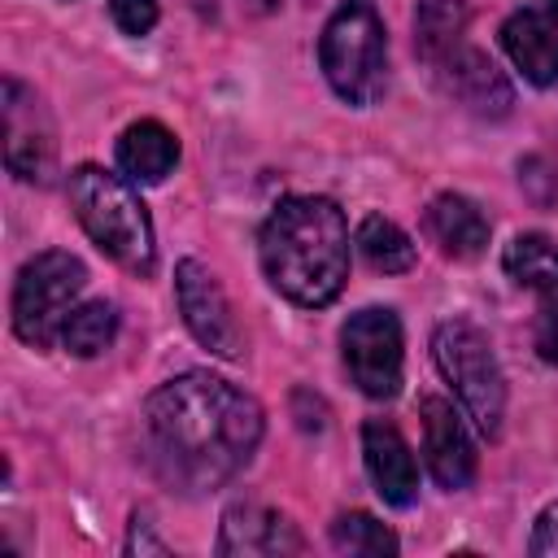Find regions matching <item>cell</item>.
Instances as JSON below:
<instances>
[{"instance_id":"obj_1","label":"cell","mask_w":558,"mask_h":558,"mask_svg":"<svg viewBox=\"0 0 558 558\" xmlns=\"http://www.w3.org/2000/svg\"><path fill=\"white\" fill-rule=\"evenodd\" d=\"M148 449L179 488H218L248 466L262 445V405L222 375L183 371L166 379L144 405Z\"/></svg>"},{"instance_id":"obj_2","label":"cell","mask_w":558,"mask_h":558,"mask_svg":"<svg viewBox=\"0 0 558 558\" xmlns=\"http://www.w3.org/2000/svg\"><path fill=\"white\" fill-rule=\"evenodd\" d=\"M257 257L279 296L323 310L349 279V222L331 196H283L257 235Z\"/></svg>"},{"instance_id":"obj_3","label":"cell","mask_w":558,"mask_h":558,"mask_svg":"<svg viewBox=\"0 0 558 558\" xmlns=\"http://www.w3.org/2000/svg\"><path fill=\"white\" fill-rule=\"evenodd\" d=\"M74 218L92 235V244L113 257L131 275H153L157 266V240H153V218L135 187L122 174H109L105 166H74L65 179Z\"/></svg>"},{"instance_id":"obj_4","label":"cell","mask_w":558,"mask_h":558,"mask_svg":"<svg viewBox=\"0 0 558 558\" xmlns=\"http://www.w3.org/2000/svg\"><path fill=\"white\" fill-rule=\"evenodd\" d=\"M318 65L344 105H375L388 87V35L371 0H344L323 22Z\"/></svg>"},{"instance_id":"obj_5","label":"cell","mask_w":558,"mask_h":558,"mask_svg":"<svg viewBox=\"0 0 558 558\" xmlns=\"http://www.w3.org/2000/svg\"><path fill=\"white\" fill-rule=\"evenodd\" d=\"M432 357H436L445 384L453 388L458 405L466 410V418L488 440H497L501 418H506V375H501V362H497L488 336L466 318H449L432 336Z\"/></svg>"},{"instance_id":"obj_6","label":"cell","mask_w":558,"mask_h":558,"mask_svg":"<svg viewBox=\"0 0 558 558\" xmlns=\"http://www.w3.org/2000/svg\"><path fill=\"white\" fill-rule=\"evenodd\" d=\"M87 288V266L65 253V248H48L35 253L13 283V331L17 340H26L31 349H48L61 340V323L70 318L78 292Z\"/></svg>"},{"instance_id":"obj_7","label":"cell","mask_w":558,"mask_h":558,"mask_svg":"<svg viewBox=\"0 0 558 558\" xmlns=\"http://www.w3.org/2000/svg\"><path fill=\"white\" fill-rule=\"evenodd\" d=\"M401 349H405L401 318L384 305H366V310L349 314V323L340 327L344 371L375 401H388L401 392V362H405Z\"/></svg>"},{"instance_id":"obj_8","label":"cell","mask_w":558,"mask_h":558,"mask_svg":"<svg viewBox=\"0 0 558 558\" xmlns=\"http://www.w3.org/2000/svg\"><path fill=\"white\" fill-rule=\"evenodd\" d=\"M174 301H179L183 327L196 336V344H205L214 357H240L244 331H240L231 301L209 266H201L196 257H183L174 266Z\"/></svg>"},{"instance_id":"obj_9","label":"cell","mask_w":558,"mask_h":558,"mask_svg":"<svg viewBox=\"0 0 558 558\" xmlns=\"http://www.w3.org/2000/svg\"><path fill=\"white\" fill-rule=\"evenodd\" d=\"M4 166L26 183H48L57 170V131L35 87L4 78Z\"/></svg>"},{"instance_id":"obj_10","label":"cell","mask_w":558,"mask_h":558,"mask_svg":"<svg viewBox=\"0 0 558 558\" xmlns=\"http://www.w3.org/2000/svg\"><path fill=\"white\" fill-rule=\"evenodd\" d=\"M432 70H436L440 87H445L462 109H471L475 118H506L510 105H514L510 78L497 70V61H493L488 52H480V48H471V44H458V48H449L445 57H436Z\"/></svg>"},{"instance_id":"obj_11","label":"cell","mask_w":558,"mask_h":558,"mask_svg":"<svg viewBox=\"0 0 558 558\" xmlns=\"http://www.w3.org/2000/svg\"><path fill=\"white\" fill-rule=\"evenodd\" d=\"M418 418H423V458H427L432 480L445 493H462L475 480V466H480L462 414L445 397H423Z\"/></svg>"},{"instance_id":"obj_12","label":"cell","mask_w":558,"mask_h":558,"mask_svg":"<svg viewBox=\"0 0 558 558\" xmlns=\"http://www.w3.org/2000/svg\"><path fill=\"white\" fill-rule=\"evenodd\" d=\"M305 541L296 523L262 501H235L222 510L218 527V554L222 558H279V554H301Z\"/></svg>"},{"instance_id":"obj_13","label":"cell","mask_w":558,"mask_h":558,"mask_svg":"<svg viewBox=\"0 0 558 558\" xmlns=\"http://www.w3.org/2000/svg\"><path fill=\"white\" fill-rule=\"evenodd\" d=\"M362 458H366V471H371L375 493L388 506H401L405 510V506L418 501V466H414V453H410L405 436L397 432V423L366 418L362 423Z\"/></svg>"},{"instance_id":"obj_14","label":"cell","mask_w":558,"mask_h":558,"mask_svg":"<svg viewBox=\"0 0 558 558\" xmlns=\"http://www.w3.org/2000/svg\"><path fill=\"white\" fill-rule=\"evenodd\" d=\"M501 48L527 83H536V87L558 83V22L549 13H541V9L510 13L501 22Z\"/></svg>"},{"instance_id":"obj_15","label":"cell","mask_w":558,"mask_h":558,"mask_svg":"<svg viewBox=\"0 0 558 558\" xmlns=\"http://www.w3.org/2000/svg\"><path fill=\"white\" fill-rule=\"evenodd\" d=\"M423 227L427 235L440 244L445 257H458V262H471L488 248V218L480 214L475 201L458 196V192H440L432 196L427 214H423Z\"/></svg>"},{"instance_id":"obj_16","label":"cell","mask_w":558,"mask_h":558,"mask_svg":"<svg viewBox=\"0 0 558 558\" xmlns=\"http://www.w3.org/2000/svg\"><path fill=\"white\" fill-rule=\"evenodd\" d=\"M179 161V140L166 122L140 118L118 135V170L131 183H161Z\"/></svg>"},{"instance_id":"obj_17","label":"cell","mask_w":558,"mask_h":558,"mask_svg":"<svg viewBox=\"0 0 558 558\" xmlns=\"http://www.w3.org/2000/svg\"><path fill=\"white\" fill-rule=\"evenodd\" d=\"M501 266L519 288H532V292H554L558 288V244L545 231L514 235L501 253Z\"/></svg>"},{"instance_id":"obj_18","label":"cell","mask_w":558,"mask_h":558,"mask_svg":"<svg viewBox=\"0 0 558 558\" xmlns=\"http://www.w3.org/2000/svg\"><path fill=\"white\" fill-rule=\"evenodd\" d=\"M357 253L371 262V270H384V275H405L414 266V240L384 214H366L357 222V235H353Z\"/></svg>"},{"instance_id":"obj_19","label":"cell","mask_w":558,"mask_h":558,"mask_svg":"<svg viewBox=\"0 0 558 558\" xmlns=\"http://www.w3.org/2000/svg\"><path fill=\"white\" fill-rule=\"evenodd\" d=\"M466 31V4L462 0H418L414 13V44L423 52V61L432 65L436 57H445L449 48L462 44Z\"/></svg>"},{"instance_id":"obj_20","label":"cell","mask_w":558,"mask_h":558,"mask_svg":"<svg viewBox=\"0 0 558 558\" xmlns=\"http://www.w3.org/2000/svg\"><path fill=\"white\" fill-rule=\"evenodd\" d=\"M118 336V310L109 301H87V305H74L70 318L61 323V344L65 353L74 357H96L113 344Z\"/></svg>"},{"instance_id":"obj_21","label":"cell","mask_w":558,"mask_h":558,"mask_svg":"<svg viewBox=\"0 0 558 558\" xmlns=\"http://www.w3.org/2000/svg\"><path fill=\"white\" fill-rule=\"evenodd\" d=\"M331 545L340 554H362V558H384V554H397L401 541L392 536V527H384L375 514L366 510H349V514H336L331 523Z\"/></svg>"},{"instance_id":"obj_22","label":"cell","mask_w":558,"mask_h":558,"mask_svg":"<svg viewBox=\"0 0 558 558\" xmlns=\"http://www.w3.org/2000/svg\"><path fill=\"white\" fill-rule=\"evenodd\" d=\"M109 17H113V26L122 31V35H148L153 26H157V17H161V9H157V0H109Z\"/></svg>"},{"instance_id":"obj_23","label":"cell","mask_w":558,"mask_h":558,"mask_svg":"<svg viewBox=\"0 0 558 558\" xmlns=\"http://www.w3.org/2000/svg\"><path fill=\"white\" fill-rule=\"evenodd\" d=\"M532 340H536V353H541L549 366H558V288H554V292H541V310H536Z\"/></svg>"},{"instance_id":"obj_24","label":"cell","mask_w":558,"mask_h":558,"mask_svg":"<svg viewBox=\"0 0 558 558\" xmlns=\"http://www.w3.org/2000/svg\"><path fill=\"white\" fill-rule=\"evenodd\" d=\"M527 554H536V558H558V501H554V506H545V510L536 514V527H532Z\"/></svg>"},{"instance_id":"obj_25","label":"cell","mask_w":558,"mask_h":558,"mask_svg":"<svg viewBox=\"0 0 558 558\" xmlns=\"http://www.w3.org/2000/svg\"><path fill=\"white\" fill-rule=\"evenodd\" d=\"M545 4H549V9H558V0H545Z\"/></svg>"},{"instance_id":"obj_26","label":"cell","mask_w":558,"mask_h":558,"mask_svg":"<svg viewBox=\"0 0 558 558\" xmlns=\"http://www.w3.org/2000/svg\"><path fill=\"white\" fill-rule=\"evenodd\" d=\"M257 4H275V0H257Z\"/></svg>"}]
</instances>
